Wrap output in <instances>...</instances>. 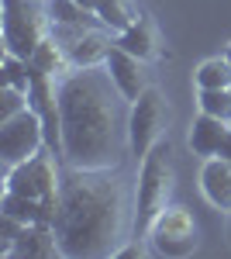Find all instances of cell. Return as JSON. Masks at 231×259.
<instances>
[{
	"label": "cell",
	"mask_w": 231,
	"mask_h": 259,
	"mask_svg": "<svg viewBox=\"0 0 231 259\" xmlns=\"http://www.w3.org/2000/svg\"><path fill=\"white\" fill-rule=\"evenodd\" d=\"M131 100L117 90L104 66H73L59 80V135L62 166L111 169L131 152Z\"/></svg>",
	"instance_id": "cell-1"
},
{
	"label": "cell",
	"mask_w": 231,
	"mask_h": 259,
	"mask_svg": "<svg viewBox=\"0 0 231 259\" xmlns=\"http://www.w3.org/2000/svg\"><path fill=\"white\" fill-rule=\"evenodd\" d=\"M52 232L59 242V256H117L128 235H135V200L124 166L111 169L62 166Z\"/></svg>",
	"instance_id": "cell-2"
},
{
	"label": "cell",
	"mask_w": 231,
	"mask_h": 259,
	"mask_svg": "<svg viewBox=\"0 0 231 259\" xmlns=\"http://www.w3.org/2000/svg\"><path fill=\"white\" fill-rule=\"evenodd\" d=\"M176 187V166H173V149L169 142H159L152 152L142 159L138 169V187H135V235L131 239H149L152 221L169 207Z\"/></svg>",
	"instance_id": "cell-3"
},
{
	"label": "cell",
	"mask_w": 231,
	"mask_h": 259,
	"mask_svg": "<svg viewBox=\"0 0 231 259\" xmlns=\"http://www.w3.org/2000/svg\"><path fill=\"white\" fill-rule=\"evenodd\" d=\"M49 31L52 14L45 0H4V52L31 59Z\"/></svg>",
	"instance_id": "cell-4"
},
{
	"label": "cell",
	"mask_w": 231,
	"mask_h": 259,
	"mask_svg": "<svg viewBox=\"0 0 231 259\" xmlns=\"http://www.w3.org/2000/svg\"><path fill=\"white\" fill-rule=\"evenodd\" d=\"M52 156H56V152L49 149V152H38V156L18 162V166H7V173H4V190H14V194H24V197L45 200V204L56 207L62 169L56 166Z\"/></svg>",
	"instance_id": "cell-5"
},
{
	"label": "cell",
	"mask_w": 231,
	"mask_h": 259,
	"mask_svg": "<svg viewBox=\"0 0 231 259\" xmlns=\"http://www.w3.org/2000/svg\"><path fill=\"white\" fill-rule=\"evenodd\" d=\"M149 245H152L155 256H169V259H183L193 256L197 245H200V228L187 207L169 204L149 228Z\"/></svg>",
	"instance_id": "cell-6"
},
{
	"label": "cell",
	"mask_w": 231,
	"mask_h": 259,
	"mask_svg": "<svg viewBox=\"0 0 231 259\" xmlns=\"http://www.w3.org/2000/svg\"><path fill=\"white\" fill-rule=\"evenodd\" d=\"M169 124V107L159 87H145L142 97L131 100V121H128V132H131V156L145 159L155 145L162 142V132Z\"/></svg>",
	"instance_id": "cell-7"
},
{
	"label": "cell",
	"mask_w": 231,
	"mask_h": 259,
	"mask_svg": "<svg viewBox=\"0 0 231 259\" xmlns=\"http://www.w3.org/2000/svg\"><path fill=\"white\" fill-rule=\"evenodd\" d=\"M45 145H49L45 121H41V114L35 107L18 114V118L0 121V156H4V166H18V162L31 159Z\"/></svg>",
	"instance_id": "cell-8"
},
{
	"label": "cell",
	"mask_w": 231,
	"mask_h": 259,
	"mask_svg": "<svg viewBox=\"0 0 231 259\" xmlns=\"http://www.w3.org/2000/svg\"><path fill=\"white\" fill-rule=\"evenodd\" d=\"M114 45H117V31H111L107 24H97V28H86L66 49V56H69L73 66H104Z\"/></svg>",
	"instance_id": "cell-9"
},
{
	"label": "cell",
	"mask_w": 231,
	"mask_h": 259,
	"mask_svg": "<svg viewBox=\"0 0 231 259\" xmlns=\"http://www.w3.org/2000/svg\"><path fill=\"white\" fill-rule=\"evenodd\" d=\"M200 194L207 197L211 207L231 211V159L211 156L200 166Z\"/></svg>",
	"instance_id": "cell-10"
},
{
	"label": "cell",
	"mask_w": 231,
	"mask_h": 259,
	"mask_svg": "<svg viewBox=\"0 0 231 259\" xmlns=\"http://www.w3.org/2000/svg\"><path fill=\"white\" fill-rule=\"evenodd\" d=\"M107 69H111V76H114L117 90H121L128 100H138V97H142V90L149 87V83H145V73H142V59L131 56V52H124L121 45L111 49V56H107Z\"/></svg>",
	"instance_id": "cell-11"
},
{
	"label": "cell",
	"mask_w": 231,
	"mask_h": 259,
	"mask_svg": "<svg viewBox=\"0 0 231 259\" xmlns=\"http://www.w3.org/2000/svg\"><path fill=\"white\" fill-rule=\"evenodd\" d=\"M231 124L221 118H214V114H197L193 118V128H190V152L193 156H200V159H211V156H217L221 152V145H224V139H228Z\"/></svg>",
	"instance_id": "cell-12"
},
{
	"label": "cell",
	"mask_w": 231,
	"mask_h": 259,
	"mask_svg": "<svg viewBox=\"0 0 231 259\" xmlns=\"http://www.w3.org/2000/svg\"><path fill=\"white\" fill-rule=\"evenodd\" d=\"M0 214L18 218L21 225H52V218H56V207H52V204H45V200L24 197V194H14V190H4Z\"/></svg>",
	"instance_id": "cell-13"
},
{
	"label": "cell",
	"mask_w": 231,
	"mask_h": 259,
	"mask_svg": "<svg viewBox=\"0 0 231 259\" xmlns=\"http://www.w3.org/2000/svg\"><path fill=\"white\" fill-rule=\"evenodd\" d=\"M59 252V242L52 225H24L21 235L11 245V256H31V259H45V256H56Z\"/></svg>",
	"instance_id": "cell-14"
},
{
	"label": "cell",
	"mask_w": 231,
	"mask_h": 259,
	"mask_svg": "<svg viewBox=\"0 0 231 259\" xmlns=\"http://www.w3.org/2000/svg\"><path fill=\"white\" fill-rule=\"evenodd\" d=\"M117 45L124 49V52H131V56H138L142 62H149L155 56V49H159V38H155V24L145 14L142 18H135L124 31H117Z\"/></svg>",
	"instance_id": "cell-15"
},
{
	"label": "cell",
	"mask_w": 231,
	"mask_h": 259,
	"mask_svg": "<svg viewBox=\"0 0 231 259\" xmlns=\"http://www.w3.org/2000/svg\"><path fill=\"white\" fill-rule=\"evenodd\" d=\"M193 80H197V90H228L231 87V62L224 56L204 59L197 66Z\"/></svg>",
	"instance_id": "cell-16"
},
{
	"label": "cell",
	"mask_w": 231,
	"mask_h": 259,
	"mask_svg": "<svg viewBox=\"0 0 231 259\" xmlns=\"http://www.w3.org/2000/svg\"><path fill=\"white\" fill-rule=\"evenodd\" d=\"M4 87H14V90L31 94V62L4 52Z\"/></svg>",
	"instance_id": "cell-17"
},
{
	"label": "cell",
	"mask_w": 231,
	"mask_h": 259,
	"mask_svg": "<svg viewBox=\"0 0 231 259\" xmlns=\"http://www.w3.org/2000/svg\"><path fill=\"white\" fill-rule=\"evenodd\" d=\"M197 104L204 114H214L231 124V90H197Z\"/></svg>",
	"instance_id": "cell-18"
},
{
	"label": "cell",
	"mask_w": 231,
	"mask_h": 259,
	"mask_svg": "<svg viewBox=\"0 0 231 259\" xmlns=\"http://www.w3.org/2000/svg\"><path fill=\"white\" fill-rule=\"evenodd\" d=\"M24 111H31V94L14 90V87H4V90H0V121L18 118Z\"/></svg>",
	"instance_id": "cell-19"
},
{
	"label": "cell",
	"mask_w": 231,
	"mask_h": 259,
	"mask_svg": "<svg viewBox=\"0 0 231 259\" xmlns=\"http://www.w3.org/2000/svg\"><path fill=\"white\" fill-rule=\"evenodd\" d=\"M217 156H224V159H231V132H228V139H224V145H221V152Z\"/></svg>",
	"instance_id": "cell-20"
},
{
	"label": "cell",
	"mask_w": 231,
	"mask_h": 259,
	"mask_svg": "<svg viewBox=\"0 0 231 259\" xmlns=\"http://www.w3.org/2000/svg\"><path fill=\"white\" fill-rule=\"evenodd\" d=\"M76 4H83L86 11H97V0H76Z\"/></svg>",
	"instance_id": "cell-21"
},
{
	"label": "cell",
	"mask_w": 231,
	"mask_h": 259,
	"mask_svg": "<svg viewBox=\"0 0 231 259\" xmlns=\"http://www.w3.org/2000/svg\"><path fill=\"white\" fill-rule=\"evenodd\" d=\"M224 59L231 62V41H228V45H224Z\"/></svg>",
	"instance_id": "cell-22"
},
{
	"label": "cell",
	"mask_w": 231,
	"mask_h": 259,
	"mask_svg": "<svg viewBox=\"0 0 231 259\" xmlns=\"http://www.w3.org/2000/svg\"><path fill=\"white\" fill-rule=\"evenodd\" d=\"M228 242H231V211H228Z\"/></svg>",
	"instance_id": "cell-23"
},
{
	"label": "cell",
	"mask_w": 231,
	"mask_h": 259,
	"mask_svg": "<svg viewBox=\"0 0 231 259\" xmlns=\"http://www.w3.org/2000/svg\"><path fill=\"white\" fill-rule=\"evenodd\" d=\"M45 4H49V0H45Z\"/></svg>",
	"instance_id": "cell-24"
},
{
	"label": "cell",
	"mask_w": 231,
	"mask_h": 259,
	"mask_svg": "<svg viewBox=\"0 0 231 259\" xmlns=\"http://www.w3.org/2000/svg\"><path fill=\"white\" fill-rule=\"evenodd\" d=\"M228 90H231V87H228Z\"/></svg>",
	"instance_id": "cell-25"
}]
</instances>
